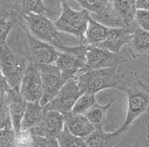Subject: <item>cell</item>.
Segmentation results:
<instances>
[{
	"label": "cell",
	"mask_w": 149,
	"mask_h": 147,
	"mask_svg": "<svg viewBox=\"0 0 149 147\" xmlns=\"http://www.w3.org/2000/svg\"><path fill=\"white\" fill-rule=\"evenodd\" d=\"M29 43V60L36 64L55 63L60 51L51 44L36 38L32 35H27Z\"/></svg>",
	"instance_id": "obj_10"
},
{
	"label": "cell",
	"mask_w": 149,
	"mask_h": 147,
	"mask_svg": "<svg viewBox=\"0 0 149 147\" xmlns=\"http://www.w3.org/2000/svg\"><path fill=\"white\" fill-rule=\"evenodd\" d=\"M10 14L11 10H9L8 7H7L6 0H0V17L6 18Z\"/></svg>",
	"instance_id": "obj_32"
},
{
	"label": "cell",
	"mask_w": 149,
	"mask_h": 147,
	"mask_svg": "<svg viewBox=\"0 0 149 147\" xmlns=\"http://www.w3.org/2000/svg\"><path fill=\"white\" fill-rule=\"evenodd\" d=\"M13 128L6 93L0 94V128Z\"/></svg>",
	"instance_id": "obj_25"
},
{
	"label": "cell",
	"mask_w": 149,
	"mask_h": 147,
	"mask_svg": "<svg viewBox=\"0 0 149 147\" xmlns=\"http://www.w3.org/2000/svg\"><path fill=\"white\" fill-rule=\"evenodd\" d=\"M6 94L9 113H10L12 127L15 130L17 134H19L22 131V120L23 116H24L28 102L22 95L20 89H18L10 88L6 92Z\"/></svg>",
	"instance_id": "obj_13"
},
{
	"label": "cell",
	"mask_w": 149,
	"mask_h": 147,
	"mask_svg": "<svg viewBox=\"0 0 149 147\" xmlns=\"http://www.w3.org/2000/svg\"><path fill=\"white\" fill-rule=\"evenodd\" d=\"M64 125L76 136L85 139L95 130V127L83 114H76L70 111L63 114Z\"/></svg>",
	"instance_id": "obj_15"
},
{
	"label": "cell",
	"mask_w": 149,
	"mask_h": 147,
	"mask_svg": "<svg viewBox=\"0 0 149 147\" xmlns=\"http://www.w3.org/2000/svg\"><path fill=\"white\" fill-rule=\"evenodd\" d=\"M64 128V116L55 110H46L39 124L29 130L30 135L50 136L58 138Z\"/></svg>",
	"instance_id": "obj_11"
},
{
	"label": "cell",
	"mask_w": 149,
	"mask_h": 147,
	"mask_svg": "<svg viewBox=\"0 0 149 147\" xmlns=\"http://www.w3.org/2000/svg\"><path fill=\"white\" fill-rule=\"evenodd\" d=\"M38 66L40 68L44 89L40 104L44 106L57 95L63 85L68 79L63 75L62 71L56 66V64H40Z\"/></svg>",
	"instance_id": "obj_8"
},
{
	"label": "cell",
	"mask_w": 149,
	"mask_h": 147,
	"mask_svg": "<svg viewBox=\"0 0 149 147\" xmlns=\"http://www.w3.org/2000/svg\"><path fill=\"white\" fill-rule=\"evenodd\" d=\"M78 85L83 92L97 93L105 89H118L124 90L119 75L116 67L93 69L81 73L77 76Z\"/></svg>",
	"instance_id": "obj_1"
},
{
	"label": "cell",
	"mask_w": 149,
	"mask_h": 147,
	"mask_svg": "<svg viewBox=\"0 0 149 147\" xmlns=\"http://www.w3.org/2000/svg\"><path fill=\"white\" fill-rule=\"evenodd\" d=\"M45 111L46 110L44 106L40 104L39 101L28 102L24 116H23L22 120L21 130L28 131L32 128L36 126L37 124H39L43 118Z\"/></svg>",
	"instance_id": "obj_18"
},
{
	"label": "cell",
	"mask_w": 149,
	"mask_h": 147,
	"mask_svg": "<svg viewBox=\"0 0 149 147\" xmlns=\"http://www.w3.org/2000/svg\"><path fill=\"white\" fill-rule=\"evenodd\" d=\"M77 1H78V0H77Z\"/></svg>",
	"instance_id": "obj_34"
},
{
	"label": "cell",
	"mask_w": 149,
	"mask_h": 147,
	"mask_svg": "<svg viewBox=\"0 0 149 147\" xmlns=\"http://www.w3.org/2000/svg\"><path fill=\"white\" fill-rule=\"evenodd\" d=\"M22 8L23 14H28V13L45 14L48 11L43 0H22Z\"/></svg>",
	"instance_id": "obj_26"
},
{
	"label": "cell",
	"mask_w": 149,
	"mask_h": 147,
	"mask_svg": "<svg viewBox=\"0 0 149 147\" xmlns=\"http://www.w3.org/2000/svg\"><path fill=\"white\" fill-rule=\"evenodd\" d=\"M31 145L36 147H58L59 142L57 138L50 136L30 135Z\"/></svg>",
	"instance_id": "obj_28"
},
{
	"label": "cell",
	"mask_w": 149,
	"mask_h": 147,
	"mask_svg": "<svg viewBox=\"0 0 149 147\" xmlns=\"http://www.w3.org/2000/svg\"><path fill=\"white\" fill-rule=\"evenodd\" d=\"M62 14L54 21V24L60 32L74 35L84 44L85 33L88 28L90 12L83 8L82 10H74L65 0H62Z\"/></svg>",
	"instance_id": "obj_3"
},
{
	"label": "cell",
	"mask_w": 149,
	"mask_h": 147,
	"mask_svg": "<svg viewBox=\"0 0 149 147\" xmlns=\"http://www.w3.org/2000/svg\"><path fill=\"white\" fill-rule=\"evenodd\" d=\"M17 133L13 128H0V147H11L16 145Z\"/></svg>",
	"instance_id": "obj_27"
},
{
	"label": "cell",
	"mask_w": 149,
	"mask_h": 147,
	"mask_svg": "<svg viewBox=\"0 0 149 147\" xmlns=\"http://www.w3.org/2000/svg\"><path fill=\"white\" fill-rule=\"evenodd\" d=\"M96 93L91 92H84L73 106L72 112L76 114H85L94 105L96 101Z\"/></svg>",
	"instance_id": "obj_23"
},
{
	"label": "cell",
	"mask_w": 149,
	"mask_h": 147,
	"mask_svg": "<svg viewBox=\"0 0 149 147\" xmlns=\"http://www.w3.org/2000/svg\"><path fill=\"white\" fill-rule=\"evenodd\" d=\"M137 10H149V0H136Z\"/></svg>",
	"instance_id": "obj_33"
},
{
	"label": "cell",
	"mask_w": 149,
	"mask_h": 147,
	"mask_svg": "<svg viewBox=\"0 0 149 147\" xmlns=\"http://www.w3.org/2000/svg\"><path fill=\"white\" fill-rule=\"evenodd\" d=\"M57 140L59 142V146H62V147H86L88 146L83 138L73 134L65 125H64L63 131L61 132V134L58 136Z\"/></svg>",
	"instance_id": "obj_22"
},
{
	"label": "cell",
	"mask_w": 149,
	"mask_h": 147,
	"mask_svg": "<svg viewBox=\"0 0 149 147\" xmlns=\"http://www.w3.org/2000/svg\"><path fill=\"white\" fill-rule=\"evenodd\" d=\"M110 27L106 26L101 22L97 21L96 20H93L91 17L88 20V28L85 33V41L84 44H90V45H97L98 43L104 41L107 35H108Z\"/></svg>",
	"instance_id": "obj_19"
},
{
	"label": "cell",
	"mask_w": 149,
	"mask_h": 147,
	"mask_svg": "<svg viewBox=\"0 0 149 147\" xmlns=\"http://www.w3.org/2000/svg\"><path fill=\"white\" fill-rule=\"evenodd\" d=\"M29 61V55L15 51L7 44L0 48V70L10 88L20 89Z\"/></svg>",
	"instance_id": "obj_2"
},
{
	"label": "cell",
	"mask_w": 149,
	"mask_h": 147,
	"mask_svg": "<svg viewBox=\"0 0 149 147\" xmlns=\"http://www.w3.org/2000/svg\"><path fill=\"white\" fill-rule=\"evenodd\" d=\"M84 92L78 85L77 77L69 78L59 90L57 95L44 105L45 110H55L62 114L72 111L77 99Z\"/></svg>",
	"instance_id": "obj_7"
},
{
	"label": "cell",
	"mask_w": 149,
	"mask_h": 147,
	"mask_svg": "<svg viewBox=\"0 0 149 147\" xmlns=\"http://www.w3.org/2000/svg\"><path fill=\"white\" fill-rule=\"evenodd\" d=\"M128 61V58L121 53L112 52L110 50L88 44L86 51V63L81 73L93 69L116 67Z\"/></svg>",
	"instance_id": "obj_6"
},
{
	"label": "cell",
	"mask_w": 149,
	"mask_h": 147,
	"mask_svg": "<svg viewBox=\"0 0 149 147\" xmlns=\"http://www.w3.org/2000/svg\"><path fill=\"white\" fill-rule=\"evenodd\" d=\"M83 8L93 14H98L113 3V0H78Z\"/></svg>",
	"instance_id": "obj_24"
},
{
	"label": "cell",
	"mask_w": 149,
	"mask_h": 147,
	"mask_svg": "<svg viewBox=\"0 0 149 147\" xmlns=\"http://www.w3.org/2000/svg\"><path fill=\"white\" fill-rule=\"evenodd\" d=\"M9 89H10V86H9L7 78L0 70V94L6 93Z\"/></svg>",
	"instance_id": "obj_31"
},
{
	"label": "cell",
	"mask_w": 149,
	"mask_h": 147,
	"mask_svg": "<svg viewBox=\"0 0 149 147\" xmlns=\"http://www.w3.org/2000/svg\"><path fill=\"white\" fill-rule=\"evenodd\" d=\"M113 8L124 27L138 26L135 21L136 0H113Z\"/></svg>",
	"instance_id": "obj_17"
},
{
	"label": "cell",
	"mask_w": 149,
	"mask_h": 147,
	"mask_svg": "<svg viewBox=\"0 0 149 147\" xmlns=\"http://www.w3.org/2000/svg\"><path fill=\"white\" fill-rule=\"evenodd\" d=\"M23 18L32 35L51 44L55 48L62 44L60 42L62 34L56 28L54 22L47 18L45 14L28 13V14H23Z\"/></svg>",
	"instance_id": "obj_5"
},
{
	"label": "cell",
	"mask_w": 149,
	"mask_h": 147,
	"mask_svg": "<svg viewBox=\"0 0 149 147\" xmlns=\"http://www.w3.org/2000/svg\"><path fill=\"white\" fill-rule=\"evenodd\" d=\"M123 134L118 131L114 132H105L104 127L95 128L90 135L86 137L85 141L88 146L93 147H104V146H115L121 140Z\"/></svg>",
	"instance_id": "obj_16"
},
{
	"label": "cell",
	"mask_w": 149,
	"mask_h": 147,
	"mask_svg": "<svg viewBox=\"0 0 149 147\" xmlns=\"http://www.w3.org/2000/svg\"><path fill=\"white\" fill-rule=\"evenodd\" d=\"M128 46L132 55L149 51V31L137 27Z\"/></svg>",
	"instance_id": "obj_20"
},
{
	"label": "cell",
	"mask_w": 149,
	"mask_h": 147,
	"mask_svg": "<svg viewBox=\"0 0 149 147\" xmlns=\"http://www.w3.org/2000/svg\"><path fill=\"white\" fill-rule=\"evenodd\" d=\"M139 26L132 27H110L106 38L95 45L96 47L118 53L124 46L128 45L132 33Z\"/></svg>",
	"instance_id": "obj_12"
},
{
	"label": "cell",
	"mask_w": 149,
	"mask_h": 147,
	"mask_svg": "<svg viewBox=\"0 0 149 147\" xmlns=\"http://www.w3.org/2000/svg\"><path fill=\"white\" fill-rule=\"evenodd\" d=\"M20 91L27 102H40L44 89L38 64L29 61L22 81Z\"/></svg>",
	"instance_id": "obj_9"
},
{
	"label": "cell",
	"mask_w": 149,
	"mask_h": 147,
	"mask_svg": "<svg viewBox=\"0 0 149 147\" xmlns=\"http://www.w3.org/2000/svg\"><path fill=\"white\" fill-rule=\"evenodd\" d=\"M112 106V103H109L106 105H101L96 103L93 106L88 110L87 113L84 114L87 116V118L90 120L95 128L104 127V120L106 111Z\"/></svg>",
	"instance_id": "obj_21"
},
{
	"label": "cell",
	"mask_w": 149,
	"mask_h": 147,
	"mask_svg": "<svg viewBox=\"0 0 149 147\" xmlns=\"http://www.w3.org/2000/svg\"><path fill=\"white\" fill-rule=\"evenodd\" d=\"M128 95V111L125 121L118 130V133L124 134L132 123L149 108V90L139 82L133 84L130 88H124Z\"/></svg>",
	"instance_id": "obj_4"
},
{
	"label": "cell",
	"mask_w": 149,
	"mask_h": 147,
	"mask_svg": "<svg viewBox=\"0 0 149 147\" xmlns=\"http://www.w3.org/2000/svg\"><path fill=\"white\" fill-rule=\"evenodd\" d=\"M16 21L14 20H8L6 18L0 17V48L7 43V38L9 33L13 29Z\"/></svg>",
	"instance_id": "obj_29"
},
{
	"label": "cell",
	"mask_w": 149,
	"mask_h": 147,
	"mask_svg": "<svg viewBox=\"0 0 149 147\" xmlns=\"http://www.w3.org/2000/svg\"><path fill=\"white\" fill-rule=\"evenodd\" d=\"M135 21L140 28L149 31V10H137L135 14Z\"/></svg>",
	"instance_id": "obj_30"
},
{
	"label": "cell",
	"mask_w": 149,
	"mask_h": 147,
	"mask_svg": "<svg viewBox=\"0 0 149 147\" xmlns=\"http://www.w3.org/2000/svg\"><path fill=\"white\" fill-rule=\"evenodd\" d=\"M85 63L86 58L77 56L70 52L61 51V50L55 62L56 66L62 71L63 75L67 79L77 77L78 75H80L85 66Z\"/></svg>",
	"instance_id": "obj_14"
}]
</instances>
